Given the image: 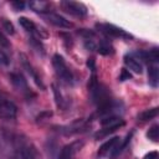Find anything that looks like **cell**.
Returning <instances> with one entry per match:
<instances>
[{
  "mask_svg": "<svg viewBox=\"0 0 159 159\" xmlns=\"http://www.w3.org/2000/svg\"><path fill=\"white\" fill-rule=\"evenodd\" d=\"M14 149L12 159H42L39 149L31 142L16 138L14 142Z\"/></svg>",
  "mask_w": 159,
  "mask_h": 159,
  "instance_id": "obj_1",
  "label": "cell"
},
{
  "mask_svg": "<svg viewBox=\"0 0 159 159\" xmlns=\"http://www.w3.org/2000/svg\"><path fill=\"white\" fill-rule=\"evenodd\" d=\"M52 66L55 68V72L57 75V77L65 83V84H68V86H72L75 83V75L73 72L71 71V68L68 67V65L66 63L65 58L56 53L52 56Z\"/></svg>",
  "mask_w": 159,
  "mask_h": 159,
  "instance_id": "obj_2",
  "label": "cell"
},
{
  "mask_svg": "<svg viewBox=\"0 0 159 159\" xmlns=\"http://www.w3.org/2000/svg\"><path fill=\"white\" fill-rule=\"evenodd\" d=\"M125 124L124 119L120 117V116H111V117H104V118H101V125H102V129H99L96 134H94V138L96 139H101V138H104L107 135H109L112 132L119 129L120 127H123Z\"/></svg>",
  "mask_w": 159,
  "mask_h": 159,
  "instance_id": "obj_3",
  "label": "cell"
},
{
  "mask_svg": "<svg viewBox=\"0 0 159 159\" xmlns=\"http://www.w3.org/2000/svg\"><path fill=\"white\" fill-rule=\"evenodd\" d=\"M96 27L98 29L99 32L104 34L108 37H119V39H124V40H132L133 36L127 32L125 30L113 25V24H97Z\"/></svg>",
  "mask_w": 159,
  "mask_h": 159,
  "instance_id": "obj_4",
  "label": "cell"
},
{
  "mask_svg": "<svg viewBox=\"0 0 159 159\" xmlns=\"http://www.w3.org/2000/svg\"><path fill=\"white\" fill-rule=\"evenodd\" d=\"M120 143H122V140H120V138H119V137L109 138L107 142H104V143L99 147L97 155H98L99 158L108 157V155H111V157H113V158H114V157L119 155V154H118V150H119Z\"/></svg>",
  "mask_w": 159,
  "mask_h": 159,
  "instance_id": "obj_5",
  "label": "cell"
},
{
  "mask_svg": "<svg viewBox=\"0 0 159 159\" xmlns=\"http://www.w3.org/2000/svg\"><path fill=\"white\" fill-rule=\"evenodd\" d=\"M19 58H20V62H21L22 68L27 72V75H29V76L31 77V80L36 83V86H37L39 88H41V89H45V84H43L41 77L39 76L37 71L35 70V67L32 66V63L30 62V60L27 58V56H26L25 53H20V55H19Z\"/></svg>",
  "mask_w": 159,
  "mask_h": 159,
  "instance_id": "obj_6",
  "label": "cell"
},
{
  "mask_svg": "<svg viewBox=\"0 0 159 159\" xmlns=\"http://www.w3.org/2000/svg\"><path fill=\"white\" fill-rule=\"evenodd\" d=\"M60 5L62 6V9L66 12H68V14L76 16V17H84L87 15V7L82 2H78V1H68L67 0V1H61Z\"/></svg>",
  "mask_w": 159,
  "mask_h": 159,
  "instance_id": "obj_7",
  "label": "cell"
},
{
  "mask_svg": "<svg viewBox=\"0 0 159 159\" xmlns=\"http://www.w3.org/2000/svg\"><path fill=\"white\" fill-rule=\"evenodd\" d=\"M10 81H11V83H12V86L20 92V93H22L25 97H32V96H35L32 92H31V89L29 88V84H27V82H26V80H25V77L21 75V73H16V72H11L10 73Z\"/></svg>",
  "mask_w": 159,
  "mask_h": 159,
  "instance_id": "obj_8",
  "label": "cell"
},
{
  "mask_svg": "<svg viewBox=\"0 0 159 159\" xmlns=\"http://www.w3.org/2000/svg\"><path fill=\"white\" fill-rule=\"evenodd\" d=\"M17 116V107L14 102L9 99L0 101V118L1 119H15Z\"/></svg>",
  "mask_w": 159,
  "mask_h": 159,
  "instance_id": "obj_9",
  "label": "cell"
},
{
  "mask_svg": "<svg viewBox=\"0 0 159 159\" xmlns=\"http://www.w3.org/2000/svg\"><path fill=\"white\" fill-rule=\"evenodd\" d=\"M83 144H84V143H83L82 140H76V142H72V143L65 145V147L61 149V152H60L57 159H72V158L82 149Z\"/></svg>",
  "mask_w": 159,
  "mask_h": 159,
  "instance_id": "obj_10",
  "label": "cell"
},
{
  "mask_svg": "<svg viewBox=\"0 0 159 159\" xmlns=\"http://www.w3.org/2000/svg\"><path fill=\"white\" fill-rule=\"evenodd\" d=\"M45 17L50 24H52L56 27H60V29H72L73 27V24L70 20H67L66 17H63L62 15H60V14L50 11L48 14L45 15Z\"/></svg>",
  "mask_w": 159,
  "mask_h": 159,
  "instance_id": "obj_11",
  "label": "cell"
},
{
  "mask_svg": "<svg viewBox=\"0 0 159 159\" xmlns=\"http://www.w3.org/2000/svg\"><path fill=\"white\" fill-rule=\"evenodd\" d=\"M124 65L127 66V68H129L130 71H133L134 73H142L143 72V65L142 62L133 55V53H128L124 56Z\"/></svg>",
  "mask_w": 159,
  "mask_h": 159,
  "instance_id": "obj_12",
  "label": "cell"
},
{
  "mask_svg": "<svg viewBox=\"0 0 159 159\" xmlns=\"http://www.w3.org/2000/svg\"><path fill=\"white\" fill-rule=\"evenodd\" d=\"M86 125V122L82 120V119H78V120H75L72 122L71 124H67V125H61L58 127V132L63 133V134H75V133H80Z\"/></svg>",
  "mask_w": 159,
  "mask_h": 159,
  "instance_id": "obj_13",
  "label": "cell"
},
{
  "mask_svg": "<svg viewBox=\"0 0 159 159\" xmlns=\"http://www.w3.org/2000/svg\"><path fill=\"white\" fill-rule=\"evenodd\" d=\"M29 6L32 11L35 12H39V14H42V15H46L50 12V9H51V4L48 1H42V0H35V1H30L29 2Z\"/></svg>",
  "mask_w": 159,
  "mask_h": 159,
  "instance_id": "obj_14",
  "label": "cell"
},
{
  "mask_svg": "<svg viewBox=\"0 0 159 159\" xmlns=\"http://www.w3.org/2000/svg\"><path fill=\"white\" fill-rule=\"evenodd\" d=\"M148 82L153 88L158 87L159 83V67L158 63H150L148 67Z\"/></svg>",
  "mask_w": 159,
  "mask_h": 159,
  "instance_id": "obj_15",
  "label": "cell"
},
{
  "mask_svg": "<svg viewBox=\"0 0 159 159\" xmlns=\"http://www.w3.org/2000/svg\"><path fill=\"white\" fill-rule=\"evenodd\" d=\"M158 116V107H154V108H150V109H145L143 112H140L137 118L142 122H147V120H152L154 119L155 117Z\"/></svg>",
  "mask_w": 159,
  "mask_h": 159,
  "instance_id": "obj_16",
  "label": "cell"
},
{
  "mask_svg": "<svg viewBox=\"0 0 159 159\" xmlns=\"http://www.w3.org/2000/svg\"><path fill=\"white\" fill-rule=\"evenodd\" d=\"M101 55H111L113 53V46L111 45V42L107 41V39L99 40V42L97 43V48H96Z\"/></svg>",
  "mask_w": 159,
  "mask_h": 159,
  "instance_id": "obj_17",
  "label": "cell"
},
{
  "mask_svg": "<svg viewBox=\"0 0 159 159\" xmlns=\"http://www.w3.org/2000/svg\"><path fill=\"white\" fill-rule=\"evenodd\" d=\"M52 88H53V94H55V101H56L57 107H58V108H61V109H65V108L67 107V101L63 98V96H62L61 91H60L56 86H53Z\"/></svg>",
  "mask_w": 159,
  "mask_h": 159,
  "instance_id": "obj_18",
  "label": "cell"
},
{
  "mask_svg": "<svg viewBox=\"0 0 159 159\" xmlns=\"http://www.w3.org/2000/svg\"><path fill=\"white\" fill-rule=\"evenodd\" d=\"M147 137L148 139H150L152 142L154 143H158L159 140V125L158 124H154L149 128V130L147 132Z\"/></svg>",
  "mask_w": 159,
  "mask_h": 159,
  "instance_id": "obj_19",
  "label": "cell"
},
{
  "mask_svg": "<svg viewBox=\"0 0 159 159\" xmlns=\"http://www.w3.org/2000/svg\"><path fill=\"white\" fill-rule=\"evenodd\" d=\"M1 29H2L6 34H9V35H14V34H15L14 24H12L10 20L5 19V17H2V19H1Z\"/></svg>",
  "mask_w": 159,
  "mask_h": 159,
  "instance_id": "obj_20",
  "label": "cell"
},
{
  "mask_svg": "<svg viewBox=\"0 0 159 159\" xmlns=\"http://www.w3.org/2000/svg\"><path fill=\"white\" fill-rule=\"evenodd\" d=\"M9 63H10L9 57L6 56V53L2 50H0V66L1 67H5V66H9Z\"/></svg>",
  "mask_w": 159,
  "mask_h": 159,
  "instance_id": "obj_21",
  "label": "cell"
},
{
  "mask_svg": "<svg viewBox=\"0 0 159 159\" xmlns=\"http://www.w3.org/2000/svg\"><path fill=\"white\" fill-rule=\"evenodd\" d=\"M0 47L2 48H9L10 47V42L9 40L6 39V36L4 35V32L0 30Z\"/></svg>",
  "mask_w": 159,
  "mask_h": 159,
  "instance_id": "obj_22",
  "label": "cell"
},
{
  "mask_svg": "<svg viewBox=\"0 0 159 159\" xmlns=\"http://www.w3.org/2000/svg\"><path fill=\"white\" fill-rule=\"evenodd\" d=\"M129 78H132V75L129 73V71L127 68H123L120 71V75H119V81H127Z\"/></svg>",
  "mask_w": 159,
  "mask_h": 159,
  "instance_id": "obj_23",
  "label": "cell"
},
{
  "mask_svg": "<svg viewBox=\"0 0 159 159\" xmlns=\"http://www.w3.org/2000/svg\"><path fill=\"white\" fill-rule=\"evenodd\" d=\"M25 2L24 1H12L11 2V6L15 9V10H22L24 7H25Z\"/></svg>",
  "mask_w": 159,
  "mask_h": 159,
  "instance_id": "obj_24",
  "label": "cell"
},
{
  "mask_svg": "<svg viewBox=\"0 0 159 159\" xmlns=\"http://www.w3.org/2000/svg\"><path fill=\"white\" fill-rule=\"evenodd\" d=\"M143 159H159V154H158V152H149L148 154H145L144 155V158Z\"/></svg>",
  "mask_w": 159,
  "mask_h": 159,
  "instance_id": "obj_25",
  "label": "cell"
}]
</instances>
